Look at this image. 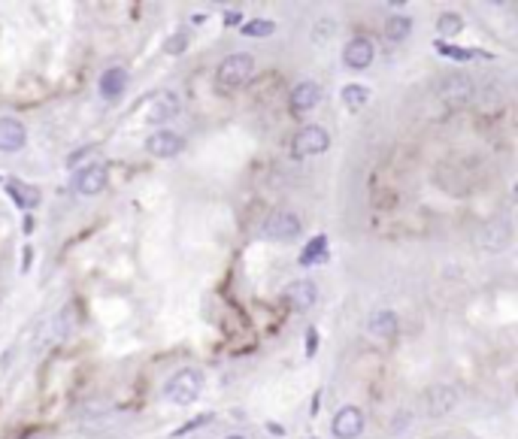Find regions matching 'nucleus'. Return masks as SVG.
Returning a JSON list of instances; mask_svg holds the SVG:
<instances>
[{"mask_svg":"<svg viewBox=\"0 0 518 439\" xmlns=\"http://www.w3.org/2000/svg\"><path fill=\"white\" fill-rule=\"evenodd\" d=\"M200 391H203V373L188 367V370L173 373L170 382L164 385V397H167L170 403H176V406H188V403H194V400L200 397Z\"/></svg>","mask_w":518,"mask_h":439,"instance_id":"1","label":"nucleus"},{"mask_svg":"<svg viewBox=\"0 0 518 439\" xmlns=\"http://www.w3.org/2000/svg\"><path fill=\"white\" fill-rule=\"evenodd\" d=\"M254 76V58L249 52H233L218 64V85L224 88H243Z\"/></svg>","mask_w":518,"mask_h":439,"instance_id":"2","label":"nucleus"},{"mask_svg":"<svg viewBox=\"0 0 518 439\" xmlns=\"http://www.w3.org/2000/svg\"><path fill=\"white\" fill-rule=\"evenodd\" d=\"M264 236L267 240H276V243H291L297 240L300 231H303V224H300V218L291 213V209H276V213L267 215V222H264Z\"/></svg>","mask_w":518,"mask_h":439,"instance_id":"3","label":"nucleus"},{"mask_svg":"<svg viewBox=\"0 0 518 439\" xmlns=\"http://www.w3.org/2000/svg\"><path fill=\"white\" fill-rule=\"evenodd\" d=\"M327 145H331V134H327L322 124H306V127H300V134L294 136V154L297 158L322 154V152H327Z\"/></svg>","mask_w":518,"mask_h":439,"instance_id":"4","label":"nucleus"},{"mask_svg":"<svg viewBox=\"0 0 518 439\" xmlns=\"http://www.w3.org/2000/svg\"><path fill=\"white\" fill-rule=\"evenodd\" d=\"M440 97L445 100V106L452 109H461L467 106L473 100V82L467 76H461V73H454V76H445L440 82Z\"/></svg>","mask_w":518,"mask_h":439,"instance_id":"5","label":"nucleus"},{"mask_svg":"<svg viewBox=\"0 0 518 439\" xmlns=\"http://www.w3.org/2000/svg\"><path fill=\"white\" fill-rule=\"evenodd\" d=\"M176 113H179V97L173 94V91H154V94L145 100V122H152V124L170 122Z\"/></svg>","mask_w":518,"mask_h":439,"instance_id":"6","label":"nucleus"},{"mask_svg":"<svg viewBox=\"0 0 518 439\" xmlns=\"http://www.w3.org/2000/svg\"><path fill=\"white\" fill-rule=\"evenodd\" d=\"M106 182H109V170L103 164H88V167H82L76 176H73V188L85 197H94L106 188Z\"/></svg>","mask_w":518,"mask_h":439,"instance_id":"7","label":"nucleus"},{"mask_svg":"<svg viewBox=\"0 0 518 439\" xmlns=\"http://www.w3.org/2000/svg\"><path fill=\"white\" fill-rule=\"evenodd\" d=\"M458 406V391L452 385H431L424 391V409L427 415L433 418H443L445 412H452V409Z\"/></svg>","mask_w":518,"mask_h":439,"instance_id":"8","label":"nucleus"},{"mask_svg":"<svg viewBox=\"0 0 518 439\" xmlns=\"http://www.w3.org/2000/svg\"><path fill=\"white\" fill-rule=\"evenodd\" d=\"M373 58H376V45H373L367 36H354V40H349L345 49H343V61H345V67H352V70L370 67Z\"/></svg>","mask_w":518,"mask_h":439,"instance_id":"9","label":"nucleus"},{"mask_svg":"<svg viewBox=\"0 0 518 439\" xmlns=\"http://www.w3.org/2000/svg\"><path fill=\"white\" fill-rule=\"evenodd\" d=\"M364 431V412L358 406H343L333 415V436L336 439H358Z\"/></svg>","mask_w":518,"mask_h":439,"instance_id":"10","label":"nucleus"},{"mask_svg":"<svg viewBox=\"0 0 518 439\" xmlns=\"http://www.w3.org/2000/svg\"><path fill=\"white\" fill-rule=\"evenodd\" d=\"M145 149H149L154 158H173L185 149V140L176 134V131H158L145 140Z\"/></svg>","mask_w":518,"mask_h":439,"instance_id":"11","label":"nucleus"},{"mask_svg":"<svg viewBox=\"0 0 518 439\" xmlns=\"http://www.w3.org/2000/svg\"><path fill=\"white\" fill-rule=\"evenodd\" d=\"M315 300H318V291H315V285L309 279H300V282H291V285L285 288V303L291 306V309H312L315 306Z\"/></svg>","mask_w":518,"mask_h":439,"instance_id":"12","label":"nucleus"},{"mask_svg":"<svg viewBox=\"0 0 518 439\" xmlns=\"http://www.w3.org/2000/svg\"><path fill=\"white\" fill-rule=\"evenodd\" d=\"M24 143H27L24 124L9 115L0 118V152H18V149H24Z\"/></svg>","mask_w":518,"mask_h":439,"instance_id":"13","label":"nucleus"},{"mask_svg":"<svg viewBox=\"0 0 518 439\" xmlns=\"http://www.w3.org/2000/svg\"><path fill=\"white\" fill-rule=\"evenodd\" d=\"M318 100H322V88H318V82H300L291 91V109L294 113H309Z\"/></svg>","mask_w":518,"mask_h":439,"instance_id":"14","label":"nucleus"},{"mask_svg":"<svg viewBox=\"0 0 518 439\" xmlns=\"http://www.w3.org/2000/svg\"><path fill=\"white\" fill-rule=\"evenodd\" d=\"M367 331L379 340H388V336L397 333V315L391 309H376L370 318H367Z\"/></svg>","mask_w":518,"mask_h":439,"instance_id":"15","label":"nucleus"},{"mask_svg":"<svg viewBox=\"0 0 518 439\" xmlns=\"http://www.w3.org/2000/svg\"><path fill=\"white\" fill-rule=\"evenodd\" d=\"M124 88H127V73L122 67H109L103 76H100V94L106 100H118L124 94Z\"/></svg>","mask_w":518,"mask_h":439,"instance_id":"16","label":"nucleus"},{"mask_svg":"<svg viewBox=\"0 0 518 439\" xmlns=\"http://www.w3.org/2000/svg\"><path fill=\"white\" fill-rule=\"evenodd\" d=\"M6 194L13 197L15 206H22V209H31V206L40 203V191L24 185V182H18V179H6Z\"/></svg>","mask_w":518,"mask_h":439,"instance_id":"17","label":"nucleus"},{"mask_svg":"<svg viewBox=\"0 0 518 439\" xmlns=\"http://www.w3.org/2000/svg\"><path fill=\"white\" fill-rule=\"evenodd\" d=\"M324 258H327V236L318 233L306 243L303 254H300V267H315V264H322Z\"/></svg>","mask_w":518,"mask_h":439,"instance_id":"18","label":"nucleus"},{"mask_svg":"<svg viewBox=\"0 0 518 439\" xmlns=\"http://www.w3.org/2000/svg\"><path fill=\"white\" fill-rule=\"evenodd\" d=\"M370 100V88L367 85H358V82H352V85L343 88V103L352 109V113H358V109L367 106Z\"/></svg>","mask_w":518,"mask_h":439,"instance_id":"19","label":"nucleus"},{"mask_svg":"<svg viewBox=\"0 0 518 439\" xmlns=\"http://www.w3.org/2000/svg\"><path fill=\"white\" fill-rule=\"evenodd\" d=\"M409 34H412V22H409L406 15H391L388 22H385V36H388V43H403Z\"/></svg>","mask_w":518,"mask_h":439,"instance_id":"20","label":"nucleus"},{"mask_svg":"<svg viewBox=\"0 0 518 439\" xmlns=\"http://www.w3.org/2000/svg\"><path fill=\"white\" fill-rule=\"evenodd\" d=\"M436 52L445 55V58H454V61H473V58H479V55H482L476 49H461V45H449L443 40H436Z\"/></svg>","mask_w":518,"mask_h":439,"instance_id":"21","label":"nucleus"},{"mask_svg":"<svg viewBox=\"0 0 518 439\" xmlns=\"http://www.w3.org/2000/svg\"><path fill=\"white\" fill-rule=\"evenodd\" d=\"M461 27H463V22H461L458 13H443L440 22H436V31H440V36H454Z\"/></svg>","mask_w":518,"mask_h":439,"instance_id":"22","label":"nucleus"},{"mask_svg":"<svg viewBox=\"0 0 518 439\" xmlns=\"http://www.w3.org/2000/svg\"><path fill=\"white\" fill-rule=\"evenodd\" d=\"M273 31H276V24L267 22V18H252V22L243 24V34L245 36H270Z\"/></svg>","mask_w":518,"mask_h":439,"instance_id":"23","label":"nucleus"},{"mask_svg":"<svg viewBox=\"0 0 518 439\" xmlns=\"http://www.w3.org/2000/svg\"><path fill=\"white\" fill-rule=\"evenodd\" d=\"M185 45H188V36L185 34H173L167 43H164V52L167 55H182L185 52Z\"/></svg>","mask_w":518,"mask_h":439,"instance_id":"24","label":"nucleus"},{"mask_svg":"<svg viewBox=\"0 0 518 439\" xmlns=\"http://www.w3.org/2000/svg\"><path fill=\"white\" fill-rule=\"evenodd\" d=\"M209 422H213V415H197V418H191L185 427H179V431L173 433V436H185L188 431H197V427H203V424H209Z\"/></svg>","mask_w":518,"mask_h":439,"instance_id":"25","label":"nucleus"},{"mask_svg":"<svg viewBox=\"0 0 518 439\" xmlns=\"http://www.w3.org/2000/svg\"><path fill=\"white\" fill-rule=\"evenodd\" d=\"M240 18H243L240 9H231V13H224V24H227V27H231V24H240Z\"/></svg>","mask_w":518,"mask_h":439,"instance_id":"26","label":"nucleus"},{"mask_svg":"<svg viewBox=\"0 0 518 439\" xmlns=\"http://www.w3.org/2000/svg\"><path fill=\"white\" fill-rule=\"evenodd\" d=\"M306 349H309V354H315V331L306 333Z\"/></svg>","mask_w":518,"mask_h":439,"instance_id":"27","label":"nucleus"},{"mask_svg":"<svg viewBox=\"0 0 518 439\" xmlns=\"http://www.w3.org/2000/svg\"><path fill=\"white\" fill-rule=\"evenodd\" d=\"M267 431H270V433H276V436H282V433H285L279 424H267Z\"/></svg>","mask_w":518,"mask_h":439,"instance_id":"28","label":"nucleus"},{"mask_svg":"<svg viewBox=\"0 0 518 439\" xmlns=\"http://www.w3.org/2000/svg\"><path fill=\"white\" fill-rule=\"evenodd\" d=\"M34 231V222H31V215H24V233H31Z\"/></svg>","mask_w":518,"mask_h":439,"instance_id":"29","label":"nucleus"},{"mask_svg":"<svg viewBox=\"0 0 518 439\" xmlns=\"http://www.w3.org/2000/svg\"><path fill=\"white\" fill-rule=\"evenodd\" d=\"M224 439H245V436H236V433H233V436H224Z\"/></svg>","mask_w":518,"mask_h":439,"instance_id":"30","label":"nucleus"},{"mask_svg":"<svg viewBox=\"0 0 518 439\" xmlns=\"http://www.w3.org/2000/svg\"><path fill=\"white\" fill-rule=\"evenodd\" d=\"M0 182H3V179H0Z\"/></svg>","mask_w":518,"mask_h":439,"instance_id":"31","label":"nucleus"}]
</instances>
